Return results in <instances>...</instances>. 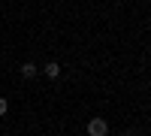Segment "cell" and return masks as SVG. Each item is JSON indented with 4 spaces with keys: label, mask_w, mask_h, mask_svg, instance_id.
<instances>
[{
    "label": "cell",
    "mask_w": 151,
    "mask_h": 136,
    "mask_svg": "<svg viewBox=\"0 0 151 136\" xmlns=\"http://www.w3.org/2000/svg\"><path fill=\"white\" fill-rule=\"evenodd\" d=\"M88 136H109V121L106 118H91L88 121Z\"/></svg>",
    "instance_id": "6da1fadb"
},
{
    "label": "cell",
    "mask_w": 151,
    "mask_h": 136,
    "mask_svg": "<svg viewBox=\"0 0 151 136\" xmlns=\"http://www.w3.org/2000/svg\"><path fill=\"white\" fill-rule=\"evenodd\" d=\"M18 73H21L24 79H36V76H40V67H36L33 60H24V64H21V70H18Z\"/></svg>",
    "instance_id": "7a4b0ae2"
},
{
    "label": "cell",
    "mask_w": 151,
    "mask_h": 136,
    "mask_svg": "<svg viewBox=\"0 0 151 136\" xmlns=\"http://www.w3.org/2000/svg\"><path fill=\"white\" fill-rule=\"evenodd\" d=\"M42 76L45 79H58L60 76V64H58V60H48V64L42 67Z\"/></svg>",
    "instance_id": "3957f363"
},
{
    "label": "cell",
    "mask_w": 151,
    "mask_h": 136,
    "mask_svg": "<svg viewBox=\"0 0 151 136\" xmlns=\"http://www.w3.org/2000/svg\"><path fill=\"white\" fill-rule=\"evenodd\" d=\"M9 112V103H6V97H0V118H3Z\"/></svg>",
    "instance_id": "277c9868"
},
{
    "label": "cell",
    "mask_w": 151,
    "mask_h": 136,
    "mask_svg": "<svg viewBox=\"0 0 151 136\" xmlns=\"http://www.w3.org/2000/svg\"><path fill=\"white\" fill-rule=\"evenodd\" d=\"M118 136H139V133H136V130H121Z\"/></svg>",
    "instance_id": "5b68a950"
},
{
    "label": "cell",
    "mask_w": 151,
    "mask_h": 136,
    "mask_svg": "<svg viewBox=\"0 0 151 136\" xmlns=\"http://www.w3.org/2000/svg\"><path fill=\"white\" fill-rule=\"evenodd\" d=\"M0 136H9V133H0Z\"/></svg>",
    "instance_id": "8992f818"
}]
</instances>
